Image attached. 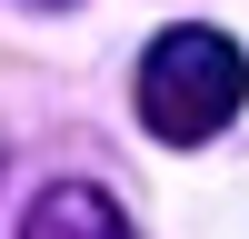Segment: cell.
<instances>
[{
  "mask_svg": "<svg viewBox=\"0 0 249 239\" xmlns=\"http://www.w3.org/2000/svg\"><path fill=\"white\" fill-rule=\"evenodd\" d=\"M249 100V60L239 40L219 30H160L150 50H140V120H150V139H219L239 120Z\"/></svg>",
  "mask_w": 249,
  "mask_h": 239,
  "instance_id": "cell-1",
  "label": "cell"
},
{
  "mask_svg": "<svg viewBox=\"0 0 249 239\" xmlns=\"http://www.w3.org/2000/svg\"><path fill=\"white\" fill-rule=\"evenodd\" d=\"M20 239H140V229L120 219V199H110V189L60 179V189H40L30 209H20Z\"/></svg>",
  "mask_w": 249,
  "mask_h": 239,
  "instance_id": "cell-2",
  "label": "cell"
}]
</instances>
